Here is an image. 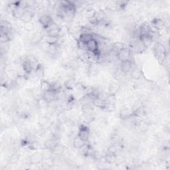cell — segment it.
Here are the masks:
<instances>
[{
	"label": "cell",
	"mask_w": 170,
	"mask_h": 170,
	"mask_svg": "<svg viewBox=\"0 0 170 170\" xmlns=\"http://www.w3.org/2000/svg\"><path fill=\"white\" fill-rule=\"evenodd\" d=\"M154 51L155 57L159 60V62L162 63L164 59L168 56L166 46L161 42H156L154 46Z\"/></svg>",
	"instance_id": "6da1fadb"
},
{
	"label": "cell",
	"mask_w": 170,
	"mask_h": 170,
	"mask_svg": "<svg viewBox=\"0 0 170 170\" xmlns=\"http://www.w3.org/2000/svg\"><path fill=\"white\" fill-rule=\"evenodd\" d=\"M131 54L132 52L130 51V49L125 47L123 49H122L120 51L118 52L116 54V57L118 60H120V62H122V61L130 60Z\"/></svg>",
	"instance_id": "7a4b0ae2"
},
{
	"label": "cell",
	"mask_w": 170,
	"mask_h": 170,
	"mask_svg": "<svg viewBox=\"0 0 170 170\" xmlns=\"http://www.w3.org/2000/svg\"><path fill=\"white\" fill-rule=\"evenodd\" d=\"M53 23V18L48 14H43L39 18V23L42 29H47Z\"/></svg>",
	"instance_id": "3957f363"
},
{
	"label": "cell",
	"mask_w": 170,
	"mask_h": 170,
	"mask_svg": "<svg viewBox=\"0 0 170 170\" xmlns=\"http://www.w3.org/2000/svg\"><path fill=\"white\" fill-rule=\"evenodd\" d=\"M78 136L84 141L88 142L91 137V130L84 124H82L79 128Z\"/></svg>",
	"instance_id": "277c9868"
},
{
	"label": "cell",
	"mask_w": 170,
	"mask_h": 170,
	"mask_svg": "<svg viewBox=\"0 0 170 170\" xmlns=\"http://www.w3.org/2000/svg\"><path fill=\"white\" fill-rule=\"evenodd\" d=\"M152 27L148 23H144L142 24H141L139 27L138 32H139V36L140 37H145V36H150L151 33H152Z\"/></svg>",
	"instance_id": "5b68a950"
},
{
	"label": "cell",
	"mask_w": 170,
	"mask_h": 170,
	"mask_svg": "<svg viewBox=\"0 0 170 170\" xmlns=\"http://www.w3.org/2000/svg\"><path fill=\"white\" fill-rule=\"evenodd\" d=\"M120 69L124 74L129 73L133 69V63L131 60L122 61V62H120Z\"/></svg>",
	"instance_id": "8992f818"
},
{
	"label": "cell",
	"mask_w": 170,
	"mask_h": 170,
	"mask_svg": "<svg viewBox=\"0 0 170 170\" xmlns=\"http://www.w3.org/2000/svg\"><path fill=\"white\" fill-rule=\"evenodd\" d=\"M134 114V110L131 108L124 107L122 108L120 112V116L121 119L124 120H127L130 119V118L132 117V116H133Z\"/></svg>",
	"instance_id": "52a82bcc"
},
{
	"label": "cell",
	"mask_w": 170,
	"mask_h": 170,
	"mask_svg": "<svg viewBox=\"0 0 170 170\" xmlns=\"http://www.w3.org/2000/svg\"><path fill=\"white\" fill-rule=\"evenodd\" d=\"M29 162L31 164L34 165H38L42 162V160H43V156H42V154L39 153H35L32 154L31 156L29 158Z\"/></svg>",
	"instance_id": "ba28073f"
},
{
	"label": "cell",
	"mask_w": 170,
	"mask_h": 170,
	"mask_svg": "<svg viewBox=\"0 0 170 170\" xmlns=\"http://www.w3.org/2000/svg\"><path fill=\"white\" fill-rule=\"evenodd\" d=\"M27 78L24 74H17L14 82H15L17 87H23L27 83Z\"/></svg>",
	"instance_id": "9c48e42d"
},
{
	"label": "cell",
	"mask_w": 170,
	"mask_h": 170,
	"mask_svg": "<svg viewBox=\"0 0 170 170\" xmlns=\"http://www.w3.org/2000/svg\"><path fill=\"white\" fill-rule=\"evenodd\" d=\"M120 84L116 83V82H112L111 83L109 86H108V94H111V95L115 96L116 94L119 92L120 90Z\"/></svg>",
	"instance_id": "30bf717a"
},
{
	"label": "cell",
	"mask_w": 170,
	"mask_h": 170,
	"mask_svg": "<svg viewBox=\"0 0 170 170\" xmlns=\"http://www.w3.org/2000/svg\"><path fill=\"white\" fill-rule=\"evenodd\" d=\"M38 122L41 128H45L47 126H49V124H50L51 119L49 116L46 114H42L39 118Z\"/></svg>",
	"instance_id": "8fae6325"
},
{
	"label": "cell",
	"mask_w": 170,
	"mask_h": 170,
	"mask_svg": "<svg viewBox=\"0 0 170 170\" xmlns=\"http://www.w3.org/2000/svg\"><path fill=\"white\" fill-rule=\"evenodd\" d=\"M49 102L46 101L43 98H40L37 101V106L41 110H48V108L49 106Z\"/></svg>",
	"instance_id": "7c38bea8"
},
{
	"label": "cell",
	"mask_w": 170,
	"mask_h": 170,
	"mask_svg": "<svg viewBox=\"0 0 170 170\" xmlns=\"http://www.w3.org/2000/svg\"><path fill=\"white\" fill-rule=\"evenodd\" d=\"M86 144H87V141H84L83 139L80 138L78 135L74 138L73 142L74 148H75L77 150L81 149Z\"/></svg>",
	"instance_id": "4fadbf2b"
},
{
	"label": "cell",
	"mask_w": 170,
	"mask_h": 170,
	"mask_svg": "<svg viewBox=\"0 0 170 170\" xmlns=\"http://www.w3.org/2000/svg\"><path fill=\"white\" fill-rule=\"evenodd\" d=\"M24 11H25V9L21 7L20 6H18V2H17V6L11 11V14L13 17L20 20Z\"/></svg>",
	"instance_id": "5bb4252c"
},
{
	"label": "cell",
	"mask_w": 170,
	"mask_h": 170,
	"mask_svg": "<svg viewBox=\"0 0 170 170\" xmlns=\"http://www.w3.org/2000/svg\"><path fill=\"white\" fill-rule=\"evenodd\" d=\"M56 145H57V144H56V141L54 138L47 140L44 142L45 148L51 151V152L54 149V148Z\"/></svg>",
	"instance_id": "9a60e30c"
},
{
	"label": "cell",
	"mask_w": 170,
	"mask_h": 170,
	"mask_svg": "<svg viewBox=\"0 0 170 170\" xmlns=\"http://www.w3.org/2000/svg\"><path fill=\"white\" fill-rule=\"evenodd\" d=\"M152 26L158 31L162 30L164 27H166L165 21H162V20H159V19H155L152 21Z\"/></svg>",
	"instance_id": "2e32d148"
},
{
	"label": "cell",
	"mask_w": 170,
	"mask_h": 170,
	"mask_svg": "<svg viewBox=\"0 0 170 170\" xmlns=\"http://www.w3.org/2000/svg\"><path fill=\"white\" fill-rule=\"evenodd\" d=\"M34 14L27 11L25 10L24 13H23V16H21L20 20L23 23H29L31 21H32L33 17H34Z\"/></svg>",
	"instance_id": "e0dca14e"
},
{
	"label": "cell",
	"mask_w": 170,
	"mask_h": 170,
	"mask_svg": "<svg viewBox=\"0 0 170 170\" xmlns=\"http://www.w3.org/2000/svg\"><path fill=\"white\" fill-rule=\"evenodd\" d=\"M77 83L76 81V80H75L74 78H69V79L67 80V81H66L64 85H65V88L73 91V90L76 87Z\"/></svg>",
	"instance_id": "ac0fdd59"
},
{
	"label": "cell",
	"mask_w": 170,
	"mask_h": 170,
	"mask_svg": "<svg viewBox=\"0 0 170 170\" xmlns=\"http://www.w3.org/2000/svg\"><path fill=\"white\" fill-rule=\"evenodd\" d=\"M22 66V69L24 71L25 73L26 74H30L33 71V69L31 65L29 63V61L27 59H25V60H23L21 64Z\"/></svg>",
	"instance_id": "d6986e66"
},
{
	"label": "cell",
	"mask_w": 170,
	"mask_h": 170,
	"mask_svg": "<svg viewBox=\"0 0 170 170\" xmlns=\"http://www.w3.org/2000/svg\"><path fill=\"white\" fill-rule=\"evenodd\" d=\"M82 111L84 114L87 115H93L94 114V108L90 104L87 105H83L82 106Z\"/></svg>",
	"instance_id": "ffe728a7"
},
{
	"label": "cell",
	"mask_w": 170,
	"mask_h": 170,
	"mask_svg": "<svg viewBox=\"0 0 170 170\" xmlns=\"http://www.w3.org/2000/svg\"><path fill=\"white\" fill-rule=\"evenodd\" d=\"M44 42H47V44L49 45H53V44H57L59 40V38H56V37H53L49 36L48 35H43V38Z\"/></svg>",
	"instance_id": "44dd1931"
},
{
	"label": "cell",
	"mask_w": 170,
	"mask_h": 170,
	"mask_svg": "<svg viewBox=\"0 0 170 170\" xmlns=\"http://www.w3.org/2000/svg\"><path fill=\"white\" fill-rule=\"evenodd\" d=\"M94 39V36L92 34H81V36L79 37V41H81L87 43L88 41Z\"/></svg>",
	"instance_id": "7402d4cb"
},
{
	"label": "cell",
	"mask_w": 170,
	"mask_h": 170,
	"mask_svg": "<svg viewBox=\"0 0 170 170\" xmlns=\"http://www.w3.org/2000/svg\"><path fill=\"white\" fill-rule=\"evenodd\" d=\"M41 91L42 92H45L51 90V83H50L49 81L44 80L41 82V84L40 85Z\"/></svg>",
	"instance_id": "603a6c76"
},
{
	"label": "cell",
	"mask_w": 170,
	"mask_h": 170,
	"mask_svg": "<svg viewBox=\"0 0 170 170\" xmlns=\"http://www.w3.org/2000/svg\"><path fill=\"white\" fill-rule=\"evenodd\" d=\"M140 40L141 41V42H143L144 45L145 46L146 48L147 47H150L151 45L152 44V42H154L152 37L150 36H145V37H140Z\"/></svg>",
	"instance_id": "cb8c5ba5"
},
{
	"label": "cell",
	"mask_w": 170,
	"mask_h": 170,
	"mask_svg": "<svg viewBox=\"0 0 170 170\" xmlns=\"http://www.w3.org/2000/svg\"><path fill=\"white\" fill-rule=\"evenodd\" d=\"M130 73L132 74V78H134L135 80L140 79L141 76H142V73H141V72L140 70H138V69H136V68H134L132 69Z\"/></svg>",
	"instance_id": "d4e9b609"
},
{
	"label": "cell",
	"mask_w": 170,
	"mask_h": 170,
	"mask_svg": "<svg viewBox=\"0 0 170 170\" xmlns=\"http://www.w3.org/2000/svg\"><path fill=\"white\" fill-rule=\"evenodd\" d=\"M35 75H36L37 78H39V79L42 78V77H43L44 74H45L43 68H42L40 65L39 67L35 70Z\"/></svg>",
	"instance_id": "484cf974"
},
{
	"label": "cell",
	"mask_w": 170,
	"mask_h": 170,
	"mask_svg": "<svg viewBox=\"0 0 170 170\" xmlns=\"http://www.w3.org/2000/svg\"><path fill=\"white\" fill-rule=\"evenodd\" d=\"M10 40L11 38L8 35V34L1 33V37H0V41H1V43H7Z\"/></svg>",
	"instance_id": "4316f807"
}]
</instances>
